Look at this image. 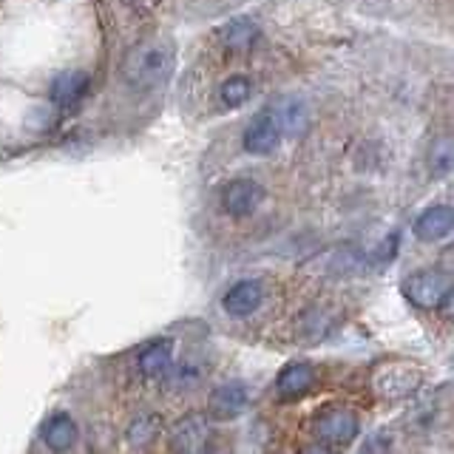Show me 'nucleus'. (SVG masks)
Instances as JSON below:
<instances>
[{
	"instance_id": "7ed1b4c3",
	"label": "nucleus",
	"mask_w": 454,
	"mask_h": 454,
	"mask_svg": "<svg viewBox=\"0 0 454 454\" xmlns=\"http://www.w3.org/2000/svg\"><path fill=\"white\" fill-rule=\"evenodd\" d=\"M312 434L330 446H349L361 434V420L347 406H330L312 420Z\"/></svg>"
},
{
	"instance_id": "f3484780",
	"label": "nucleus",
	"mask_w": 454,
	"mask_h": 454,
	"mask_svg": "<svg viewBox=\"0 0 454 454\" xmlns=\"http://www.w3.org/2000/svg\"><path fill=\"white\" fill-rule=\"evenodd\" d=\"M160 434H162V420H160V415H153V411H139V415L128 423V429H125V440L134 449L151 446Z\"/></svg>"
},
{
	"instance_id": "ddd939ff",
	"label": "nucleus",
	"mask_w": 454,
	"mask_h": 454,
	"mask_svg": "<svg viewBox=\"0 0 454 454\" xmlns=\"http://www.w3.org/2000/svg\"><path fill=\"white\" fill-rule=\"evenodd\" d=\"M91 89V74L89 71H60L51 80V99L57 106H74Z\"/></svg>"
},
{
	"instance_id": "423d86ee",
	"label": "nucleus",
	"mask_w": 454,
	"mask_h": 454,
	"mask_svg": "<svg viewBox=\"0 0 454 454\" xmlns=\"http://www.w3.org/2000/svg\"><path fill=\"white\" fill-rule=\"evenodd\" d=\"M245 406H247V387L241 380L219 383V387L210 392V401H207L210 415L216 420L239 418L241 411H245Z\"/></svg>"
},
{
	"instance_id": "20e7f679",
	"label": "nucleus",
	"mask_w": 454,
	"mask_h": 454,
	"mask_svg": "<svg viewBox=\"0 0 454 454\" xmlns=\"http://www.w3.org/2000/svg\"><path fill=\"white\" fill-rule=\"evenodd\" d=\"M375 392L387 401H401L420 387V372L409 364H383L372 375Z\"/></svg>"
},
{
	"instance_id": "f8f14e48",
	"label": "nucleus",
	"mask_w": 454,
	"mask_h": 454,
	"mask_svg": "<svg viewBox=\"0 0 454 454\" xmlns=\"http://www.w3.org/2000/svg\"><path fill=\"white\" fill-rule=\"evenodd\" d=\"M137 366H139V372L145 378L168 375L170 369H174V340L160 338V340H153V344H148L145 349L139 352Z\"/></svg>"
},
{
	"instance_id": "f03ea898",
	"label": "nucleus",
	"mask_w": 454,
	"mask_h": 454,
	"mask_svg": "<svg viewBox=\"0 0 454 454\" xmlns=\"http://www.w3.org/2000/svg\"><path fill=\"white\" fill-rule=\"evenodd\" d=\"M406 298L420 309H440L451 298V278L437 267H423L406 281Z\"/></svg>"
},
{
	"instance_id": "0eeeda50",
	"label": "nucleus",
	"mask_w": 454,
	"mask_h": 454,
	"mask_svg": "<svg viewBox=\"0 0 454 454\" xmlns=\"http://www.w3.org/2000/svg\"><path fill=\"white\" fill-rule=\"evenodd\" d=\"M264 301V287L262 281L255 278H245V281H236L231 290L224 293V312L227 316H236V318H247L253 316L255 309L262 307Z\"/></svg>"
},
{
	"instance_id": "39448f33",
	"label": "nucleus",
	"mask_w": 454,
	"mask_h": 454,
	"mask_svg": "<svg viewBox=\"0 0 454 454\" xmlns=\"http://www.w3.org/2000/svg\"><path fill=\"white\" fill-rule=\"evenodd\" d=\"M262 202H264V184L250 176L231 179L222 191V207L231 216H250V213L262 207Z\"/></svg>"
},
{
	"instance_id": "4468645a",
	"label": "nucleus",
	"mask_w": 454,
	"mask_h": 454,
	"mask_svg": "<svg viewBox=\"0 0 454 454\" xmlns=\"http://www.w3.org/2000/svg\"><path fill=\"white\" fill-rule=\"evenodd\" d=\"M40 437H43V443H46L49 449L66 451V449H71L77 443V423H74V418L68 415V411H54V415L43 423Z\"/></svg>"
},
{
	"instance_id": "6ab92c4d",
	"label": "nucleus",
	"mask_w": 454,
	"mask_h": 454,
	"mask_svg": "<svg viewBox=\"0 0 454 454\" xmlns=\"http://www.w3.org/2000/svg\"><path fill=\"white\" fill-rule=\"evenodd\" d=\"M449 168H451V139L440 137L432 145V170L434 174H446Z\"/></svg>"
},
{
	"instance_id": "a211bd4d",
	"label": "nucleus",
	"mask_w": 454,
	"mask_h": 454,
	"mask_svg": "<svg viewBox=\"0 0 454 454\" xmlns=\"http://www.w3.org/2000/svg\"><path fill=\"white\" fill-rule=\"evenodd\" d=\"M250 97H253V82L247 77H241V74L227 77L222 82V89H219V99L227 108H241Z\"/></svg>"
},
{
	"instance_id": "f257e3e1",
	"label": "nucleus",
	"mask_w": 454,
	"mask_h": 454,
	"mask_svg": "<svg viewBox=\"0 0 454 454\" xmlns=\"http://www.w3.org/2000/svg\"><path fill=\"white\" fill-rule=\"evenodd\" d=\"M174 74V46L160 37L142 40L134 49H128L122 60V80L134 91H153Z\"/></svg>"
},
{
	"instance_id": "dca6fc26",
	"label": "nucleus",
	"mask_w": 454,
	"mask_h": 454,
	"mask_svg": "<svg viewBox=\"0 0 454 454\" xmlns=\"http://www.w3.org/2000/svg\"><path fill=\"white\" fill-rule=\"evenodd\" d=\"M219 40L231 51H247L255 40H259V26L250 18H233L224 26H219Z\"/></svg>"
},
{
	"instance_id": "9b49d317",
	"label": "nucleus",
	"mask_w": 454,
	"mask_h": 454,
	"mask_svg": "<svg viewBox=\"0 0 454 454\" xmlns=\"http://www.w3.org/2000/svg\"><path fill=\"white\" fill-rule=\"evenodd\" d=\"M451 227H454V210L449 205H432L418 216L415 236L420 241H440L451 233Z\"/></svg>"
},
{
	"instance_id": "1a4fd4ad",
	"label": "nucleus",
	"mask_w": 454,
	"mask_h": 454,
	"mask_svg": "<svg viewBox=\"0 0 454 454\" xmlns=\"http://www.w3.org/2000/svg\"><path fill=\"white\" fill-rule=\"evenodd\" d=\"M241 142H245V151L247 153H253V156H267V153H273L278 148L281 131H278V125H276L273 117H270V114H262L259 120H253L247 125V131H245V137H241Z\"/></svg>"
},
{
	"instance_id": "2eb2a0df",
	"label": "nucleus",
	"mask_w": 454,
	"mask_h": 454,
	"mask_svg": "<svg viewBox=\"0 0 454 454\" xmlns=\"http://www.w3.org/2000/svg\"><path fill=\"white\" fill-rule=\"evenodd\" d=\"M270 117L276 120L281 137L284 134H287V137H298V134H304L307 125H309V111H307V106L298 97L281 99V103L273 108V114H270Z\"/></svg>"
},
{
	"instance_id": "6e6552de",
	"label": "nucleus",
	"mask_w": 454,
	"mask_h": 454,
	"mask_svg": "<svg viewBox=\"0 0 454 454\" xmlns=\"http://www.w3.org/2000/svg\"><path fill=\"white\" fill-rule=\"evenodd\" d=\"M210 440V423L205 415L182 418L170 432V446L176 451H205Z\"/></svg>"
},
{
	"instance_id": "9d476101",
	"label": "nucleus",
	"mask_w": 454,
	"mask_h": 454,
	"mask_svg": "<svg viewBox=\"0 0 454 454\" xmlns=\"http://www.w3.org/2000/svg\"><path fill=\"white\" fill-rule=\"evenodd\" d=\"M312 383H316V369H312L307 361H293L278 372L276 392L281 397H287V401H293V397L307 395L312 389Z\"/></svg>"
}]
</instances>
